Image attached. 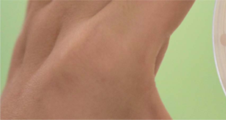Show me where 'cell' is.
<instances>
[{"instance_id": "6da1fadb", "label": "cell", "mask_w": 226, "mask_h": 120, "mask_svg": "<svg viewBox=\"0 0 226 120\" xmlns=\"http://www.w3.org/2000/svg\"><path fill=\"white\" fill-rule=\"evenodd\" d=\"M220 42L222 45L226 47V34H223L220 37Z\"/></svg>"}]
</instances>
